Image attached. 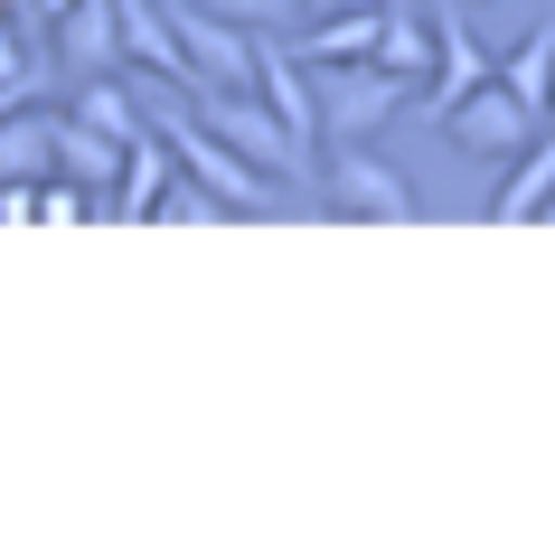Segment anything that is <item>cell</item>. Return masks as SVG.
Here are the masks:
<instances>
[{
    "instance_id": "obj_20",
    "label": "cell",
    "mask_w": 555,
    "mask_h": 546,
    "mask_svg": "<svg viewBox=\"0 0 555 546\" xmlns=\"http://www.w3.org/2000/svg\"><path fill=\"white\" fill-rule=\"evenodd\" d=\"M321 10H349V0H311V20H321Z\"/></svg>"
},
{
    "instance_id": "obj_10",
    "label": "cell",
    "mask_w": 555,
    "mask_h": 546,
    "mask_svg": "<svg viewBox=\"0 0 555 546\" xmlns=\"http://www.w3.org/2000/svg\"><path fill=\"white\" fill-rule=\"evenodd\" d=\"M546 207H555V123L508 161V179L490 189V217H499V227H527V217H546Z\"/></svg>"
},
{
    "instance_id": "obj_9",
    "label": "cell",
    "mask_w": 555,
    "mask_h": 546,
    "mask_svg": "<svg viewBox=\"0 0 555 546\" xmlns=\"http://www.w3.org/2000/svg\"><path fill=\"white\" fill-rule=\"evenodd\" d=\"M179 189V151L170 132L151 123L142 142H132V161H122V189H114V227H142V217H160V199Z\"/></svg>"
},
{
    "instance_id": "obj_8",
    "label": "cell",
    "mask_w": 555,
    "mask_h": 546,
    "mask_svg": "<svg viewBox=\"0 0 555 546\" xmlns=\"http://www.w3.org/2000/svg\"><path fill=\"white\" fill-rule=\"evenodd\" d=\"M311 66H377V48H386V10H367V0H349V10H321L311 29L293 38Z\"/></svg>"
},
{
    "instance_id": "obj_2",
    "label": "cell",
    "mask_w": 555,
    "mask_h": 546,
    "mask_svg": "<svg viewBox=\"0 0 555 546\" xmlns=\"http://www.w3.org/2000/svg\"><path fill=\"white\" fill-rule=\"evenodd\" d=\"M321 76V132L330 142H377L386 123L414 104L405 76H386V66H311Z\"/></svg>"
},
{
    "instance_id": "obj_4",
    "label": "cell",
    "mask_w": 555,
    "mask_h": 546,
    "mask_svg": "<svg viewBox=\"0 0 555 546\" xmlns=\"http://www.w3.org/2000/svg\"><path fill=\"white\" fill-rule=\"evenodd\" d=\"M321 179H330V207H339V217H367V227H414V189L386 170L367 142H330V151H321Z\"/></svg>"
},
{
    "instance_id": "obj_7",
    "label": "cell",
    "mask_w": 555,
    "mask_h": 546,
    "mask_svg": "<svg viewBox=\"0 0 555 546\" xmlns=\"http://www.w3.org/2000/svg\"><path fill=\"white\" fill-rule=\"evenodd\" d=\"M66 76H114L122 66V0H76L57 29H48Z\"/></svg>"
},
{
    "instance_id": "obj_23",
    "label": "cell",
    "mask_w": 555,
    "mask_h": 546,
    "mask_svg": "<svg viewBox=\"0 0 555 546\" xmlns=\"http://www.w3.org/2000/svg\"><path fill=\"white\" fill-rule=\"evenodd\" d=\"M546 217H555V207H546Z\"/></svg>"
},
{
    "instance_id": "obj_16",
    "label": "cell",
    "mask_w": 555,
    "mask_h": 546,
    "mask_svg": "<svg viewBox=\"0 0 555 546\" xmlns=\"http://www.w3.org/2000/svg\"><path fill=\"white\" fill-rule=\"evenodd\" d=\"M207 10H227L235 29H283V38L311 29V0H207Z\"/></svg>"
},
{
    "instance_id": "obj_22",
    "label": "cell",
    "mask_w": 555,
    "mask_h": 546,
    "mask_svg": "<svg viewBox=\"0 0 555 546\" xmlns=\"http://www.w3.org/2000/svg\"><path fill=\"white\" fill-rule=\"evenodd\" d=\"M546 123H555V104H546Z\"/></svg>"
},
{
    "instance_id": "obj_18",
    "label": "cell",
    "mask_w": 555,
    "mask_h": 546,
    "mask_svg": "<svg viewBox=\"0 0 555 546\" xmlns=\"http://www.w3.org/2000/svg\"><path fill=\"white\" fill-rule=\"evenodd\" d=\"M29 104H38V86H0V123H10V114H29Z\"/></svg>"
},
{
    "instance_id": "obj_6",
    "label": "cell",
    "mask_w": 555,
    "mask_h": 546,
    "mask_svg": "<svg viewBox=\"0 0 555 546\" xmlns=\"http://www.w3.org/2000/svg\"><path fill=\"white\" fill-rule=\"evenodd\" d=\"M122 58L142 66V76H160V86L198 94V66H189V38H179L170 0H122Z\"/></svg>"
},
{
    "instance_id": "obj_19",
    "label": "cell",
    "mask_w": 555,
    "mask_h": 546,
    "mask_svg": "<svg viewBox=\"0 0 555 546\" xmlns=\"http://www.w3.org/2000/svg\"><path fill=\"white\" fill-rule=\"evenodd\" d=\"M66 10H76V0H29V20H38V29H57Z\"/></svg>"
},
{
    "instance_id": "obj_11",
    "label": "cell",
    "mask_w": 555,
    "mask_h": 546,
    "mask_svg": "<svg viewBox=\"0 0 555 546\" xmlns=\"http://www.w3.org/2000/svg\"><path fill=\"white\" fill-rule=\"evenodd\" d=\"M122 161H132V142H114V132H94V123L57 114V179H76V189H122Z\"/></svg>"
},
{
    "instance_id": "obj_17",
    "label": "cell",
    "mask_w": 555,
    "mask_h": 546,
    "mask_svg": "<svg viewBox=\"0 0 555 546\" xmlns=\"http://www.w3.org/2000/svg\"><path fill=\"white\" fill-rule=\"evenodd\" d=\"M48 217V179H0V227H38Z\"/></svg>"
},
{
    "instance_id": "obj_21",
    "label": "cell",
    "mask_w": 555,
    "mask_h": 546,
    "mask_svg": "<svg viewBox=\"0 0 555 546\" xmlns=\"http://www.w3.org/2000/svg\"><path fill=\"white\" fill-rule=\"evenodd\" d=\"M0 10H29V0H0Z\"/></svg>"
},
{
    "instance_id": "obj_3",
    "label": "cell",
    "mask_w": 555,
    "mask_h": 546,
    "mask_svg": "<svg viewBox=\"0 0 555 546\" xmlns=\"http://www.w3.org/2000/svg\"><path fill=\"white\" fill-rule=\"evenodd\" d=\"M442 132H452L470 161H499V170H508V161H518V151L546 132V114H537V104H527L508 76H490V86L470 94V104H452V123H442Z\"/></svg>"
},
{
    "instance_id": "obj_5",
    "label": "cell",
    "mask_w": 555,
    "mask_h": 546,
    "mask_svg": "<svg viewBox=\"0 0 555 546\" xmlns=\"http://www.w3.org/2000/svg\"><path fill=\"white\" fill-rule=\"evenodd\" d=\"M499 76V58L480 48V38L452 20V10H434V76L414 86V104H424V123H452V104H470V94Z\"/></svg>"
},
{
    "instance_id": "obj_12",
    "label": "cell",
    "mask_w": 555,
    "mask_h": 546,
    "mask_svg": "<svg viewBox=\"0 0 555 546\" xmlns=\"http://www.w3.org/2000/svg\"><path fill=\"white\" fill-rule=\"evenodd\" d=\"M76 123H94V132H114V142H142V86H122V76H76V104H66Z\"/></svg>"
},
{
    "instance_id": "obj_13",
    "label": "cell",
    "mask_w": 555,
    "mask_h": 546,
    "mask_svg": "<svg viewBox=\"0 0 555 546\" xmlns=\"http://www.w3.org/2000/svg\"><path fill=\"white\" fill-rule=\"evenodd\" d=\"M377 66H386V76H405V86H424V76H434V10H424V0H396V10H386Z\"/></svg>"
},
{
    "instance_id": "obj_14",
    "label": "cell",
    "mask_w": 555,
    "mask_h": 546,
    "mask_svg": "<svg viewBox=\"0 0 555 546\" xmlns=\"http://www.w3.org/2000/svg\"><path fill=\"white\" fill-rule=\"evenodd\" d=\"M0 179H57V114L0 123Z\"/></svg>"
},
{
    "instance_id": "obj_15",
    "label": "cell",
    "mask_w": 555,
    "mask_h": 546,
    "mask_svg": "<svg viewBox=\"0 0 555 546\" xmlns=\"http://www.w3.org/2000/svg\"><path fill=\"white\" fill-rule=\"evenodd\" d=\"M499 76H508V86H518L527 104L546 114V104H555V20H546V29H527V38H518V58H499Z\"/></svg>"
},
{
    "instance_id": "obj_1",
    "label": "cell",
    "mask_w": 555,
    "mask_h": 546,
    "mask_svg": "<svg viewBox=\"0 0 555 546\" xmlns=\"http://www.w3.org/2000/svg\"><path fill=\"white\" fill-rule=\"evenodd\" d=\"M142 104H151V123L170 132L179 170L198 179L207 199H227V217H293V189H283L273 170H255V161H245V151H235L227 132L198 114V94H189V86H160V76H151Z\"/></svg>"
}]
</instances>
